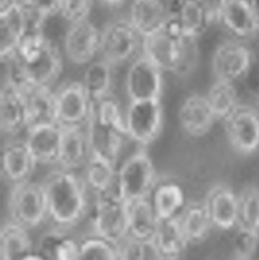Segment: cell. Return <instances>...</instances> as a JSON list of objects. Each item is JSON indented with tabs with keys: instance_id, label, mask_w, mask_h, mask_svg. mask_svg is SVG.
I'll return each instance as SVG.
<instances>
[{
	"instance_id": "cell-31",
	"label": "cell",
	"mask_w": 259,
	"mask_h": 260,
	"mask_svg": "<svg viewBox=\"0 0 259 260\" xmlns=\"http://www.w3.org/2000/svg\"><path fill=\"white\" fill-rule=\"evenodd\" d=\"M33 251L30 231L8 218L1 228L0 260H22Z\"/></svg>"
},
{
	"instance_id": "cell-28",
	"label": "cell",
	"mask_w": 259,
	"mask_h": 260,
	"mask_svg": "<svg viewBox=\"0 0 259 260\" xmlns=\"http://www.w3.org/2000/svg\"><path fill=\"white\" fill-rule=\"evenodd\" d=\"M27 30L25 12L21 4L0 14V59L15 58L17 47Z\"/></svg>"
},
{
	"instance_id": "cell-41",
	"label": "cell",
	"mask_w": 259,
	"mask_h": 260,
	"mask_svg": "<svg viewBox=\"0 0 259 260\" xmlns=\"http://www.w3.org/2000/svg\"><path fill=\"white\" fill-rule=\"evenodd\" d=\"M61 0H22V3L44 21L59 14Z\"/></svg>"
},
{
	"instance_id": "cell-14",
	"label": "cell",
	"mask_w": 259,
	"mask_h": 260,
	"mask_svg": "<svg viewBox=\"0 0 259 260\" xmlns=\"http://www.w3.org/2000/svg\"><path fill=\"white\" fill-rule=\"evenodd\" d=\"M24 138L6 139L2 145L1 177L9 186L31 180L38 166Z\"/></svg>"
},
{
	"instance_id": "cell-4",
	"label": "cell",
	"mask_w": 259,
	"mask_h": 260,
	"mask_svg": "<svg viewBox=\"0 0 259 260\" xmlns=\"http://www.w3.org/2000/svg\"><path fill=\"white\" fill-rule=\"evenodd\" d=\"M9 219L31 231L48 222V204L43 182L30 180L11 187Z\"/></svg>"
},
{
	"instance_id": "cell-6",
	"label": "cell",
	"mask_w": 259,
	"mask_h": 260,
	"mask_svg": "<svg viewBox=\"0 0 259 260\" xmlns=\"http://www.w3.org/2000/svg\"><path fill=\"white\" fill-rule=\"evenodd\" d=\"M143 38L129 19H118L101 30L100 58L114 67L130 64L142 54Z\"/></svg>"
},
{
	"instance_id": "cell-27",
	"label": "cell",
	"mask_w": 259,
	"mask_h": 260,
	"mask_svg": "<svg viewBox=\"0 0 259 260\" xmlns=\"http://www.w3.org/2000/svg\"><path fill=\"white\" fill-rule=\"evenodd\" d=\"M177 218L190 246L202 244L215 231L202 200L187 201Z\"/></svg>"
},
{
	"instance_id": "cell-42",
	"label": "cell",
	"mask_w": 259,
	"mask_h": 260,
	"mask_svg": "<svg viewBox=\"0 0 259 260\" xmlns=\"http://www.w3.org/2000/svg\"><path fill=\"white\" fill-rule=\"evenodd\" d=\"M22 0H1L0 1V14L4 13L21 4Z\"/></svg>"
},
{
	"instance_id": "cell-45",
	"label": "cell",
	"mask_w": 259,
	"mask_h": 260,
	"mask_svg": "<svg viewBox=\"0 0 259 260\" xmlns=\"http://www.w3.org/2000/svg\"><path fill=\"white\" fill-rule=\"evenodd\" d=\"M235 260H253L252 259H236Z\"/></svg>"
},
{
	"instance_id": "cell-34",
	"label": "cell",
	"mask_w": 259,
	"mask_h": 260,
	"mask_svg": "<svg viewBox=\"0 0 259 260\" xmlns=\"http://www.w3.org/2000/svg\"><path fill=\"white\" fill-rule=\"evenodd\" d=\"M205 97L216 118L221 121L240 104L235 84L223 81L215 80Z\"/></svg>"
},
{
	"instance_id": "cell-7",
	"label": "cell",
	"mask_w": 259,
	"mask_h": 260,
	"mask_svg": "<svg viewBox=\"0 0 259 260\" xmlns=\"http://www.w3.org/2000/svg\"><path fill=\"white\" fill-rule=\"evenodd\" d=\"M255 62L250 42L229 38L217 44L211 58L215 80L236 84L244 79Z\"/></svg>"
},
{
	"instance_id": "cell-43",
	"label": "cell",
	"mask_w": 259,
	"mask_h": 260,
	"mask_svg": "<svg viewBox=\"0 0 259 260\" xmlns=\"http://www.w3.org/2000/svg\"><path fill=\"white\" fill-rule=\"evenodd\" d=\"M22 260H44L40 256L38 253H36V252L33 251V253L29 254L28 256H26L25 258H24Z\"/></svg>"
},
{
	"instance_id": "cell-30",
	"label": "cell",
	"mask_w": 259,
	"mask_h": 260,
	"mask_svg": "<svg viewBox=\"0 0 259 260\" xmlns=\"http://www.w3.org/2000/svg\"><path fill=\"white\" fill-rule=\"evenodd\" d=\"M28 129L58 123L56 91L53 88H44L26 93Z\"/></svg>"
},
{
	"instance_id": "cell-16",
	"label": "cell",
	"mask_w": 259,
	"mask_h": 260,
	"mask_svg": "<svg viewBox=\"0 0 259 260\" xmlns=\"http://www.w3.org/2000/svg\"><path fill=\"white\" fill-rule=\"evenodd\" d=\"M101 30L89 19L70 24L64 50L72 63L87 66L100 56Z\"/></svg>"
},
{
	"instance_id": "cell-24",
	"label": "cell",
	"mask_w": 259,
	"mask_h": 260,
	"mask_svg": "<svg viewBox=\"0 0 259 260\" xmlns=\"http://www.w3.org/2000/svg\"><path fill=\"white\" fill-rule=\"evenodd\" d=\"M151 244L162 260H179L190 246L177 217L160 221Z\"/></svg>"
},
{
	"instance_id": "cell-19",
	"label": "cell",
	"mask_w": 259,
	"mask_h": 260,
	"mask_svg": "<svg viewBox=\"0 0 259 260\" xmlns=\"http://www.w3.org/2000/svg\"><path fill=\"white\" fill-rule=\"evenodd\" d=\"M178 119L184 133L193 138L208 134L217 120L205 95L199 93L190 94L182 101Z\"/></svg>"
},
{
	"instance_id": "cell-32",
	"label": "cell",
	"mask_w": 259,
	"mask_h": 260,
	"mask_svg": "<svg viewBox=\"0 0 259 260\" xmlns=\"http://www.w3.org/2000/svg\"><path fill=\"white\" fill-rule=\"evenodd\" d=\"M129 236L145 242H152L160 220L149 199L126 203Z\"/></svg>"
},
{
	"instance_id": "cell-35",
	"label": "cell",
	"mask_w": 259,
	"mask_h": 260,
	"mask_svg": "<svg viewBox=\"0 0 259 260\" xmlns=\"http://www.w3.org/2000/svg\"><path fill=\"white\" fill-rule=\"evenodd\" d=\"M91 117L98 123L118 130L128 136L126 114H123L121 105L114 94L94 105Z\"/></svg>"
},
{
	"instance_id": "cell-13",
	"label": "cell",
	"mask_w": 259,
	"mask_h": 260,
	"mask_svg": "<svg viewBox=\"0 0 259 260\" xmlns=\"http://www.w3.org/2000/svg\"><path fill=\"white\" fill-rule=\"evenodd\" d=\"M164 73L144 54L129 65L126 77L129 102L161 99Z\"/></svg>"
},
{
	"instance_id": "cell-21",
	"label": "cell",
	"mask_w": 259,
	"mask_h": 260,
	"mask_svg": "<svg viewBox=\"0 0 259 260\" xmlns=\"http://www.w3.org/2000/svg\"><path fill=\"white\" fill-rule=\"evenodd\" d=\"M91 155L87 126L62 127V145L57 167L79 172L83 171Z\"/></svg>"
},
{
	"instance_id": "cell-37",
	"label": "cell",
	"mask_w": 259,
	"mask_h": 260,
	"mask_svg": "<svg viewBox=\"0 0 259 260\" xmlns=\"http://www.w3.org/2000/svg\"><path fill=\"white\" fill-rule=\"evenodd\" d=\"M78 260H120L118 246L92 233L80 240Z\"/></svg>"
},
{
	"instance_id": "cell-33",
	"label": "cell",
	"mask_w": 259,
	"mask_h": 260,
	"mask_svg": "<svg viewBox=\"0 0 259 260\" xmlns=\"http://www.w3.org/2000/svg\"><path fill=\"white\" fill-rule=\"evenodd\" d=\"M35 252L44 260H78L80 241L67 232L53 229L42 235Z\"/></svg>"
},
{
	"instance_id": "cell-5",
	"label": "cell",
	"mask_w": 259,
	"mask_h": 260,
	"mask_svg": "<svg viewBox=\"0 0 259 260\" xmlns=\"http://www.w3.org/2000/svg\"><path fill=\"white\" fill-rule=\"evenodd\" d=\"M158 177L152 157L141 148L118 166L120 195L126 203L149 199Z\"/></svg>"
},
{
	"instance_id": "cell-29",
	"label": "cell",
	"mask_w": 259,
	"mask_h": 260,
	"mask_svg": "<svg viewBox=\"0 0 259 260\" xmlns=\"http://www.w3.org/2000/svg\"><path fill=\"white\" fill-rule=\"evenodd\" d=\"M115 68L101 58L87 65L81 82L93 105L112 95Z\"/></svg>"
},
{
	"instance_id": "cell-15",
	"label": "cell",
	"mask_w": 259,
	"mask_h": 260,
	"mask_svg": "<svg viewBox=\"0 0 259 260\" xmlns=\"http://www.w3.org/2000/svg\"><path fill=\"white\" fill-rule=\"evenodd\" d=\"M28 129L25 93L9 82H2L0 94V129L6 139L19 137Z\"/></svg>"
},
{
	"instance_id": "cell-11",
	"label": "cell",
	"mask_w": 259,
	"mask_h": 260,
	"mask_svg": "<svg viewBox=\"0 0 259 260\" xmlns=\"http://www.w3.org/2000/svg\"><path fill=\"white\" fill-rule=\"evenodd\" d=\"M225 134L237 154L252 155L259 148V111L246 104L240 103L223 120Z\"/></svg>"
},
{
	"instance_id": "cell-20",
	"label": "cell",
	"mask_w": 259,
	"mask_h": 260,
	"mask_svg": "<svg viewBox=\"0 0 259 260\" xmlns=\"http://www.w3.org/2000/svg\"><path fill=\"white\" fill-rule=\"evenodd\" d=\"M149 199L160 221L176 218L187 203L182 185L170 176H159Z\"/></svg>"
},
{
	"instance_id": "cell-36",
	"label": "cell",
	"mask_w": 259,
	"mask_h": 260,
	"mask_svg": "<svg viewBox=\"0 0 259 260\" xmlns=\"http://www.w3.org/2000/svg\"><path fill=\"white\" fill-rule=\"evenodd\" d=\"M239 224L259 232V187L245 186L238 192Z\"/></svg>"
},
{
	"instance_id": "cell-23",
	"label": "cell",
	"mask_w": 259,
	"mask_h": 260,
	"mask_svg": "<svg viewBox=\"0 0 259 260\" xmlns=\"http://www.w3.org/2000/svg\"><path fill=\"white\" fill-rule=\"evenodd\" d=\"M91 152L116 166H119L120 157L128 136L118 130L98 123L91 117L87 126Z\"/></svg>"
},
{
	"instance_id": "cell-12",
	"label": "cell",
	"mask_w": 259,
	"mask_h": 260,
	"mask_svg": "<svg viewBox=\"0 0 259 260\" xmlns=\"http://www.w3.org/2000/svg\"><path fill=\"white\" fill-rule=\"evenodd\" d=\"M58 123L62 127L88 126L94 105L81 81H68L55 90Z\"/></svg>"
},
{
	"instance_id": "cell-22",
	"label": "cell",
	"mask_w": 259,
	"mask_h": 260,
	"mask_svg": "<svg viewBox=\"0 0 259 260\" xmlns=\"http://www.w3.org/2000/svg\"><path fill=\"white\" fill-rule=\"evenodd\" d=\"M62 138V127L56 123L27 130L24 139L38 165L58 166Z\"/></svg>"
},
{
	"instance_id": "cell-18",
	"label": "cell",
	"mask_w": 259,
	"mask_h": 260,
	"mask_svg": "<svg viewBox=\"0 0 259 260\" xmlns=\"http://www.w3.org/2000/svg\"><path fill=\"white\" fill-rule=\"evenodd\" d=\"M169 10L186 35L197 41L215 20L213 0H174Z\"/></svg>"
},
{
	"instance_id": "cell-25",
	"label": "cell",
	"mask_w": 259,
	"mask_h": 260,
	"mask_svg": "<svg viewBox=\"0 0 259 260\" xmlns=\"http://www.w3.org/2000/svg\"><path fill=\"white\" fill-rule=\"evenodd\" d=\"M82 175L94 198L120 194L118 166L92 154L82 171Z\"/></svg>"
},
{
	"instance_id": "cell-3",
	"label": "cell",
	"mask_w": 259,
	"mask_h": 260,
	"mask_svg": "<svg viewBox=\"0 0 259 260\" xmlns=\"http://www.w3.org/2000/svg\"><path fill=\"white\" fill-rule=\"evenodd\" d=\"M3 82L9 81L24 93L35 89L53 88L63 68L59 47L50 40L21 57L1 60Z\"/></svg>"
},
{
	"instance_id": "cell-10",
	"label": "cell",
	"mask_w": 259,
	"mask_h": 260,
	"mask_svg": "<svg viewBox=\"0 0 259 260\" xmlns=\"http://www.w3.org/2000/svg\"><path fill=\"white\" fill-rule=\"evenodd\" d=\"M164 120L161 99L129 102L126 112L129 140L141 148L150 146L161 136Z\"/></svg>"
},
{
	"instance_id": "cell-39",
	"label": "cell",
	"mask_w": 259,
	"mask_h": 260,
	"mask_svg": "<svg viewBox=\"0 0 259 260\" xmlns=\"http://www.w3.org/2000/svg\"><path fill=\"white\" fill-rule=\"evenodd\" d=\"M120 260H162L152 244L128 235L118 244Z\"/></svg>"
},
{
	"instance_id": "cell-26",
	"label": "cell",
	"mask_w": 259,
	"mask_h": 260,
	"mask_svg": "<svg viewBox=\"0 0 259 260\" xmlns=\"http://www.w3.org/2000/svg\"><path fill=\"white\" fill-rule=\"evenodd\" d=\"M170 16L162 0H134L129 20L143 39L159 30Z\"/></svg>"
},
{
	"instance_id": "cell-40",
	"label": "cell",
	"mask_w": 259,
	"mask_h": 260,
	"mask_svg": "<svg viewBox=\"0 0 259 260\" xmlns=\"http://www.w3.org/2000/svg\"><path fill=\"white\" fill-rule=\"evenodd\" d=\"M93 0H61L59 14L70 24L89 19Z\"/></svg>"
},
{
	"instance_id": "cell-8",
	"label": "cell",
	"mask_w": 259,
	"mask_h": 260,
	"mask_svg": "<svg viewBox=\"0 0 259 260\" xmlns=\"http://www.w3.org/2000/svg\"><path fill=\"white\" fill-rule=\"evenodd\" d=\"M215 21L231 38L251 42L259 36L257 0H213Z\"/></svg>"
},
{
	"instance_id": "cell-9",
	"label": "cell",
	"mask_w": 259,
	"mask_h": 260,
	"mask_svg": "<svg viewBox=\"0 0 259 260\" xmlns=\"http://www.w3.org/2000/svg\"><path fill=\"white\" fill-rule=\"evenodd\" d=\"M93 234L118 245L129 235L127 204L120 194L96 197L91 213Z\"/></svg>"
},
{
	"instance_id": "cell-38",
	"label": "cell",
	"mask_w": 259,
	"mask_h": 260,
	"mask_svg": "<svg viewBox=\"0 0 259 260\" xmlns=\"http://www.w3.org/2000/svg\"><path fill=\"white\" fill-rule=\"evenodd\" d=\"M233 249L236 254V259H252L259 245V232L237 225L233 231Z\"/></svg>"
},
{
	"instance_id": "cell-1",
	"label": "cell",
	"mask_w": 259,
	"mask_h": 260,
	"mask_svg": "<svg viewBox=\"0 0 259 260\" xmlns=\"http://www.w3.org/2000/svg\"><path fill=\"white\" fill-rule=\"evenodd\" d=\"M42 182L47 194L48 222L53 229L67 232L90 215L93 195L82 174L57 167Z\"/></svg>"
},
{
	"instance_id": "cell-17",
	"label": "cell",
	"mask_w": 259,
	"mask_h": 260,
	"mask_svg": "<svg viewBox=\"0 0 259 260\" xmlns=\"http://www.w3.org/2000/svg\"><path fill=\"white\" fill-rule=\"evenodd\" d=\"M214 230L233 232L239 224L238 192L229 185L211 186L202 200Z\"/></svg>"
},
{
	"instance_id": "cell-44",
	"label": "cell",
	"mask_w": 259,
	"mask_h": 260,
	"mask_svg": "<svg viewBox=\"0 0 259 260\" xmlns=\"http://www.w3.org/2000/svg\"><path fill=\"white\" fill-rule=\"evenodd\" d=\"M106 4L109 6H117L121 5L124 0H103Z\"/></svg>"
},
{
	"instance_id": "cell-2",
	"label": "cell",
	"mask_w": 259,
	"mask_h": 260,
	"mask_svg": "<svg viewBox=\"0 0 259 260\" xmlns=\"http://www.w3.org/2000/svg\"><path fill=\"white\" fill-rule=\"evenodd\" d=\"M142 53L164 73L190 74L198 62L197 40L189 38L170 13L164 25L143 39Z\"/></svg>"
}]
</instances>
